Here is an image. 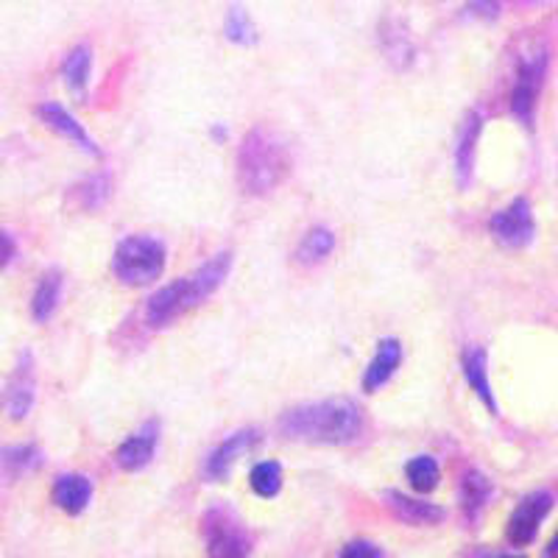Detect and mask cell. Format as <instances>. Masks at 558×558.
<instances>
[{"instance_id":"6da1fadb","label":"cell","mask_w":558,"mask_h":558,"mask_svg":"<svg viewBox=\"0 0 558 558\" xmlns=\"http://www.w3.org/2000/svg\"><path fill=\"white\" fill-rule=\"evenodd\" d=\"M279 430L293 441L311 445H349L363 433V411L352 400H324L288 411Z\"/></svg>"},{"instance_id":"7a4b0ae2","label":"cell","mask_w":558,"mask_h":558,"mask_svg":"<svg viewBox=\"0 0 558 558\" xmlns=\"http://www.w3.org/2000/svg\"><path fill=\"white\" fill-rule=\"evenodd\" d=\"M229 268H232V254L221 252L216 257H209L191 277H179L171 286L159 288L148 299L146 322L159 330V327H168L177 318H182L184 313H191L193 307L202 305L204 299H209L223 286V279L229 277Z\"/></svg>"},{"instance_id":"3957f363","label":"cell","mask_w":558,"mask_h":558,"mask_svg":"<svg viewBox=\"0 0 558 558\" xmlns=\"http://www.w3.org/2000/svg\"><path fill=\"white\" fill-rule=\"evenodd\" d=\"M291 154L268 129H252L238 148V182L248 196H268L286 182Z\"/></svg>"},{"instance_id":"277c9868","label":"cell","mask_w":558,"mask_h":558,"mask_svg":"<svg viewBox=\"0 0 558 558\" xmlns=\"http://www.w3.org/2000/svg\"><path fill=\"white\" fill-rule=\"evenodd\" d=\"M112 268L123 286H151L154 279L162 277V268H166V246L148 235L126 238L114 248Z\"/></svg>"},{"instance_id":"5b68a950","label":"cell","mask_w":558,"mask_h":558,"mask_svg":"<svg viewBox=\"0 0 558 558\" xmlns=\"http://www.w3.org/2000/svg\"><path fill=\"white\" fill-rule=\"evenodd\" d=\"M204 545L207 558H248L252 556V539L246 527L227 508H209L204 514Z\"/></svg>"},{"instance_id":"8992f818","label":"cell","mask_w":558,"mask_h":558,"mask_svg":"<svg viewBox=\"0 0 558 558\" xmlns=\"http://www.w3.org/2000/svg\"><path fill=\"white\" fill-rule=\"evenodd\" d=\"M545 73H547L545 51H533L522 57L520 70H517L514 93H511V112H514L525 126H531L533 121V109H536V98H539L542 84H545Z\"/></svg>"},{"instance_id":"52a82bcc","label":"cell","mask_w":558,"mask_h":558,"mask_svg":"<svg viewBox=\"0 0 558 558\" xmlns=\"http://www.w3.org/2000/svg\"><path fill=\"white\" fill-rule=\"evenodd\" d=\"M34 397H37V380H34V361L28 352H23L9 375L3 393H0V411L7 413L12 422H23L32 413Z\"/></svg>"},{"instance_id":"ba28073f","label":"cell","mask_w":558,"mask_h":558,"mask_svg":"<svg viewBox=\"0 0 558 558\" xmlns=\"http://www.w3.org/2000/svg\"><path fill=\"white\" fill-rule=\"evenodd\" d=\"M488 229H492V235H495V241L500 243V246L525 248L527 243L533 241V235H536V223H533V213L527 198H514L506 209H500V213L492 218Z\"/></svg>"},{"instance_id":"9c48e42d","label":"cell","mask_w":558,"mask_h":558,"mask_svg":"<svg viewBox=\"0 0 558 558\" xmlns=\"http://www.w3.org/2000/svg\"><path fill=\"white\" fill-rule=\"evenodd\" d=\"M550 508H553L550 492H533V495H527L525 500L514 508L511 520H508V527H506L508 542H511L514 547L531 545V542L536 539V533H539L545 517L550 514Z\"/></svg>"},{"instance_id":"30bf717a","label":"cell","mask_w":558,"mask_h":558,"mask_svg":"<svg viewBox=\"0 0 558 558\" xmlns=\"http://www.w3.org/2000/svg\"><path fill=\"white\" fill-rule=\"evenodd\" d=\"M260 441H263V438H260V433H257V430L232 433L227 441H221L216 450L209 452L207 466H204V475H207L209 481L223 483L229 475H232V466H235V463L241 461L246 452H252L254 447L260 445Z\"/></svg>"},{"instance_id":"8fae6325","label":"cell","mask_w":558,"mask_h":558,"mask_svg":"<svg viewBox=\"0 0 558 558\" xmlns=\"http://www.w3.org/2000/svg\"><path fill=\"white\" fill-rule=\"evenodd\" d=\"M37 114H39V121H43L45 126L51 129V132H57L59 137L70 140L73 146L84 148V151L93 154V157H98V154H101V151H98V146H96V140L84 132L82 123H78L76 118H73V114H70L68 109L62 107V104H57V101L39 104Z\"/></svg>"},{"instance_id":"7c38bea8","label":"cell","mask_w":558,"mask_h":558,"mask_svg":"<svg viewBox=\"0 0 558 558\" xmlns=\"http://www.w3.org/2000/svg\"><path fill=\"white\" fill-rule=\"evenodd\" d=\"M159 441V425L151 422V425L140 427L134 436H129L118 452H114V463L121 466L123 472H140L143 466H148V461L154 458V450H157Z\"/></svg>"},{"instance_id":"4fadbf2b","label":"cell","mask_w":558,"mask_h":558,"mask_svg":"<svg viewBox=\"0 0 558 558\" xmlns=\"http://www.w3.org/2000/svg\"><path fill=\"white\" fill-rule=\"evenodd\" d=\"M386 506L405 525H438L447 517L445 508L433 506L427 500H416V497H408L402 492H386Z\"/></svg>"},{"instance_id":"5bb4252c","label":"cell","mask_w":558,"mask_h":558,"mask_svg":"<svg viewBox=\"0 0 558 558\" xmlns=\"http://www.w3.org/2000/svg\"><path fill=\"white\" fill-rule=\"evenodd\" d=\"M402 363V347L397 338H383L380 347H377V355L372 357V363L366 366V375H363V391H377V388L386 386L393 377V372L400 368Z\"/></svg>"},{"instance_id":"9a60e30c","label":"cell","mask_w":558,"mask_h":558,"mask_svg":"<svg viewBox=\"0 0 558 558\" xmlns=\"http://www.w3.org/2000/svg\"><path fill=\"white\" fill-rule=\"evenodd\" d=\"M463 377L472 386V391L477 393V400L488 408L492 413H497L495 393H492V383H488V357L483 347H470L461 357Z\"/></svg>"},{"instance_id":"2e32d148","label":"cell","mask_w":558,"mask_h":558,"mask_svg":"<svg viewBox=\"0 0 558 558\" xmlns=\"http://www.w3.org/2000/svg\"><path fill=\"white\" fill-rule=\"evenodd\" d=\"M89 500H93V483L84 475H62L53 483V502L62 508L64 514H84Z\"/></svg>"},{"instance_id":"e0dca14e","label":"cell","mask_w":558,"mask_h":558,"mask_svg":"<svg viewBox=\"0 0 558 558\" xmlns=\"http://www.w3.org/2000/svg\"><path fill=\"white\" fill-rule=\"evenodd\" d=\"M481 114L470 112L466 121L461 123V137H458V151H456V171L461 187L472 182V171H475V151H477V140H481Z\"/></svg>"},{"instance_id":"ac0fdd59","label":"cell","mask_w":558,"mask_h":558,"mask_svg":"<svg viewBox=\"0 0 558 558\" xmlns=\"http://www.w3.org/2000/svg\"><path fill=\"white\" fill-rule=\"evenodd\" d=\"M62 76L73 96H87L89 76H93V48H89V45H76V48L64 57Z\"/></svg>"},{"instance_id":"d6986e66","label":"cell","mask_w":558,"mask_h":558,"mask_svg":"<svg viewBox=\"0 0 558 558\" xmlns=\"http://www.w3.org/2000/svg\"><path fill=\"white\" fill-rule=\"evenodd\" d=\"M59 299H62V274L57 268L45 271L37 282V291L32 296V316L34 322L45 324L53 316V311L59 307Z\"/></svg>"},{"instance_id":"ffe728a7","label":"cell","mask_w":558,"mask_h":558,"mask_svg":"<svg viewBox=\"0 0 558 558\" xmlns=\"http://www.w3.org/2000/svg\"><path fill=\"white\" fill-rule=\"evenodd\" d=\"M332 248H336V235H332L330 229L313 227L311 232L302 238V243H299L296 260L302 263V266H318V263H324L330 257Z\"/></svg>"},{"instance_id":"44dd1931","label":"cell","mask_w":558,"mask_h":558,"mask_svg":"<svg viewBox=\"0 0 558 558\" xmlns=\"http://www.w3.org/2000/svg\"><path fill=\"white\" fill-rule=\"evenodd\" d=\"M223 34H227L229 43H235V45H254L257 39H260L257 26H254V20L248 17L243 3H229L227 17H223Z\"/></svg>"},{"instance_id":"7402d4cb","label":"cell","mask_w":558,"mask_h":558,"mask_svg":"<svg viewBox=\"0 0 558 558\" xmlns=\"http://www.w3.org/2000/svg\"><path fill=\"white\" fill-rule=\"evenodd\" d=\"M488 497H492V483H488L486 475L481 472H466L461 481V502H463V511L470 520H475L481 514L483 508H486Z\"/></svg>"},{"instance_id":"603a6c76","label":"cell","mask_w":558,"mask_h":558,"mask_svg":"<svg viewBox=\"0 0 558 558\" xmlns=\"http://www.w3.org/2000/svg\"><path fill=\"white\" fill-rule=\"evenodd\" d=\"M405 477L418 495H430L433 488L438 486V481H441V470H438V463L433 456H418L405 463Z\"/></svg>"},{"instance_id":"cb8c5ba5","label":"cell","mask_w":558,"mask_h":558,"mask_svg":"<svg viewBox=\"0 0 558 558\" xmlns=\"http://www.w3.org/2000/svg\"><path fill=\"white\" fill-rule=\"evenodd\" d=\"M248 486L257 497H271L279 495V488H282V466L277 461H260L254 463L252 472H248Z\"/></svg>"},{"instance_id":"d4e9b609","label":"cell","mask_w":558,"mask_h":558,"mask_svg":"<svg viewBox=\"0 0 558 558\" xmlns=\"http://www.w3.org/2000/svg\"><path fill=\"white\" fill-rule=\"evenodd\" d=\"M109 198V177L107 173H98V177H89L87 182H82L78 187V204L84 209H98Z\"/></svg>"},{"instance_id":"484cf974","label":"cell","mask_w":558,"mask_h":558,"mask_svg":"<svg viewBox=\"0 0 558 558\" xmlns=\"http://www.w3.org/2000/svg\"><path fill=\"white\" fill-rule=\"evenodd\" d=\"M3 463H7L14 475H20V472H28V470H34V466H37L39 450L34 445L7 447V450H3Z\"/></svg>"},{"instance_id":"4316f807","label":"cell","mask_w":558,"mask_h":558,"mask_svg":"<svg viewBox=\"0 0 558 558\" xmlns=\"http://www.w3.org/2000/svg\"><path fill=\"white\" fill-rule=\"evenodd\" d=\"M338 558H383V553L372 542H349Z\"/></svg>"},{"instance_id":"83f0119b","label":"cell","mask_w":558,"mask_h":558,"mask_svg":"<svg viewBox=\"0 0 558 558\" xmlns=\"http://www.w3.org/2000/svg\"><path fill=\"white\" fill-rule=\"evenodd\" d=\"M470 12L477 17L495 20L500 14V0H470Z\"/></svg>"},{"instance_id":"f1b7e54d","label":"cell","mask_w":558,"mask_h":558,"mask_svg":"<svg viewBox=\"0 0 558 558\" xmlns=\"http://www.w3.org/2000/svg\"><path fill=\"white\" fill-rule=\"evenodd\" d=\"M14 252H17V246H14V238L9 235L7 229H0V268H7L9 263L14 260Z\"/></svg>"},{"instance_id":"f546056e","label":"cell","mask_w":558,"mask_h":558,"mask_svg":"<svg viewBox=\"0 0 558 558\" xmlns=\"http://www.w3.org/2000/svg\"><path fill=\"white\" fill-rule=\"evenodd\" d=\"M545 558H558V531H556V536L550 539V545H547Z\"/></svg>"},{"instance_id":"4dcf8cb0","label":"cell","mask_w":558,"mask_h":558,"mask_svg":"<svg viewBox=\"0 0 558 558\" xmlns=\"http://www.w3.org/2000/svg\"><path fill=\"white\" fill-rule=\"evenodd\" d=\"M492 558H525V556H520V553H500V556H492Z\"/></svg>"}]
</instances>
